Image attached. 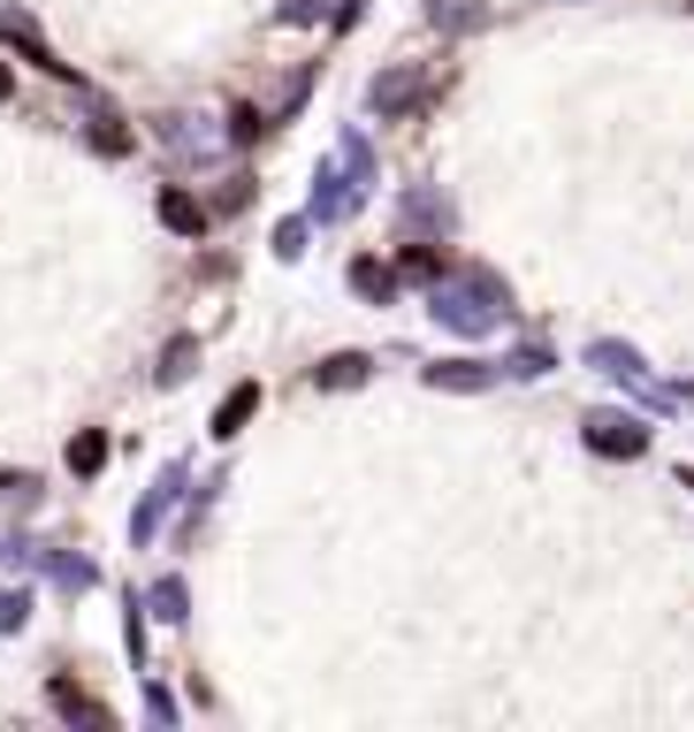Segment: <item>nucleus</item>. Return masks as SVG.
<instances>
[{
	"label": "nucleus",
	"instance_id": "12",
	"mask_svg": "<svg viewBox=\"0 0 694 732\" xmlns=\"http://www.w3.org/2000/svg\"><path fill=\"white\" fill-rule=\"evenodd\" d=\"M191 359H198V344H191V336H175L169 359H161V382H183V374H191Z\"/></svg>",
	"mask_w": 694,
	"mask_h": 732
},
{
	"label": "nucleus",
	"instance_id": "13",
	"mask_svg": "<svg viewBox=\"0 0 694 732\" xmlns=\"http://www.w3.org/2000/svg\"><path fill=\"white\" fill-rule=\"evenodd\" d=\"M595 359H603L618 382H641V367H634V351H626V344H595Z\"/></svg>",
	"mask_w": 694,
	"mask_h": 732
},
{
	"label": "nucleus",
	"instance_id": "2",
	"mask_svg": "<svg viewBox=\"0 0 694 732\" xmlns=\"http://www.w3.org/2000/svg\"><path fill=\"white\" fill-rule=\"evenodd\" d=\"M588 442H595L603 458H641V450H649V436H641L634 420H618V413H603V420H588Z\"/></svg>",
	"mask_w": 694,
	"mask_h": 732
},
{
	"label": "nucleus",
	"instance_id": "7",
	"mask_svg": "<svg viewBox=\"0 0 694 732\" xmlns=\"http://www.w3.org/2000/svg\"><path fill=\"white\" fill-rule=\"evenodd\" d=\"M54 710H61V718H84V725H107V710H100L92 695H77L69 679H54Z\"/></svg>",
	"mask_w": 694,
	"mask_h": 732
},
{
	"label": "nucleus",
	"instance_id": "16",
	"mask_svg": "<svg viewBox=\"0 0 694 732\" xmlns=\"http://www.w3.org/2000/svg\"><path fill=\"white\" fill-rule=\"evenodd\" d=\"M397 268H405V275H435V268H443V260H435V252H428V245H405V252H397Z\"/></svg>",
	"mask_w": 694,
	"mask_h": 732
},
{
	"label": "nucleus",
	"instance_id": "4",
	"mask_svg": "<svg viewBox=\"0 0 694 732\" xmlns=\"http://www.w3.org/2000/svg\"><path fill=\"white\" fill-rule=\"evenodd\" d=\"M0 38H8V46H23V54H31L38 69H54V77H69V61H54V46H46V38H38V31L23 23V15H8V23H0Z\"/></svg>",
	"mask_w": 694,
	"mask_h": 732
},
{
	"label": "nucleus",
	"instance_id": "6",
	"mask_svg": "<svg viewBox=\"0 0 694 732\" xmlns=\"http://www.w3.org/2000/svg\"><path fill=\"white\" fill-rule=\"evenodd\" d=\"M161 222L183 229V237H198V229H206V206H198L191 191H161Z\"/></svg>",
	"mask_w": 694,
	"mask_h": 732
},
{
	"label": "nucleus",
	"instance_id": "11",
	"mask_svg": "<svg viewBox=\"0 0 694 732\" xmlns=\"http://www.w3.org/2000/svg\"><path fill=\"white\" fill-rule=\"evenodd\" d=\"M428 15H435L443 31H466V23H481V0H474V8H466V0H435Z\"/></svg>",
	"mask_w": 694,
	"mask_h": 732
},
{
	"label": "nucleus",
	"instance_id": "10",
	"mask_svg": "<svg viewBox=\"0 0 694 732\" xmlns=\"http://www.w3.org/2000/svg\"><path fill=\"white\" fill-rule=\"evenodd\" d=\"M428 382H435V390H481L489 367H428Z\"/></svg>",
	"mask_w": 694,
	"mask_h": 732
},
{
	"label": "nucleus",
	"instance_id": "3",
	"mask_svg": "<svg viewBox=\"0 0 694 732\" xmlns=\"http://www.w3.org/2000/svg\"><path fill=\"white\" fill-rule=\"evenodd\" d=\"M412 100H420V69H382L374 77V115H397Z\"/></svg>",
	"mask_w": 694,
	"mask_h": 732
},
{
	"label": "nucleus",
	"instance_id": "5",
	"mask_svg": "<svg viewBox=\"0 0 694 732\" xmlns=\"http://www.w3.org/2000/svg\"><path fill=\"white\" fill-rule=\"evenodd\" d=\"M252 413H260V382H237V390L221 397V413H214V436H237Z\"/></svg>",
	"mask_w": 694,
	"mask_h": 732
},
{
	"label": "nucleus",
	"instance_id": "14",
	"mask_svg": "<svg viewBox=\"0 0 694 732\" xmlns=\"http://www.w3.org/2000/svg\"><path fill=\"white\" fill-rule=\"evenodd\" d=\"M92 146L100 153H130V131H123L115 115H100V123H92Z\"/></svg>",
	"mask_w": 694,
	"mask_h": 732
},
{
	"label": "nucleus",
	"instance_id": "1",
	"mask_svg": "<svg viewBox=\"0 0 694 732\" xmlns=\"http://www.w3.org/2000/svg\"><path fill=\"white\" fill-rule=\"evenodd\" d=\"M435 313L451 320V328H466V336H481L497 313H504V291L489 283V275H451L443 291H435Z\"/></svg>",
	"mask_w": 694,
	"mask_h": 732
},
{
	"label": "nucleus",
	"instance_id": "17",
	"mask_svg": "<svg viewBox=\"0 0 694 732\" xmlns=\"http://www.w3.org/2000/svg\"><path fill=\"white\" fill-rule=\"evenodd\" d=\"M153 603H161V618H183V587H175V581L153 587Z\"/></svg>",
	"mask_w": 694,
	"mask_h": 732
},
{
	"label": "nucleus",
	"instance_id": "18",
	"mask_svg": "<svg viewBox=\"0 0 694 732\" xmlns=\"http://www.w3.org/2000/svg\"><path fill=\"white\" fill-rule=\"evenodd\" d=\"M23 610H31L23 595H0V633H8V626H23Z\"/></svg>",
	"mask_w": 694,
	"mask_h": 732
},
{
	"label": "nucleus",
	"instance_id": "8",
	"mask_svg": "<svg viewBox=\"0 0 694 732\" xmlns=\"http://www.w3.org/2000/svg\"><path fill=\"white\" fill-rule=\"evenodd\" d=\"M69 465H77V473H100V465H107V436H100V428H84V436L69 442Z\"/></svg>",
	"mask_w": 694,
	"mask_h": 732
},
{
	"label": "nucleus",
	"instance_id": "9",
	"mask_svg": "<svg viewBox=\"0 0 694 732\" xmlns=\"http://www.w3.org/2000/svg\"><path fill=\"white\" fill-rule=\"evenodd\" d=\"M314 382H321V390H344V382H366V359H359V351H344V359H329V367H321Z\"/></svg>",
	"mask_w": 694,
	"mask_h": 732
},
{
	"label": "nucleus",
	"instance_id": "15",
	"mask_svg": "<svg viewBox=\"0 0 694 732\" xmlns=\"http://www.w3.org/2000/svg\"><path fill=\"white\" fill-rule=\"evenodd\" d=\"M351 283H359V291H366V297H389V268H374V260H359V268H351Z\"/></svg>",
	"mask_w": 694,
	"mask_h": 732
},
{
	"label": "nucleus",
	"instance_id": "19",
	"mask_svg": "<svg viewBox=\"0 0 694 732\" xmlns=\"http://www.w3.org/2000/svg\"><path fill=\"white\" fill-rule=\"evenodd\" d=\"M8 85H15V77H8V69H0V100H8Z\"/></svg>",
	"mask_w": 694,
	"mask_h": 732
}]
</instances>
